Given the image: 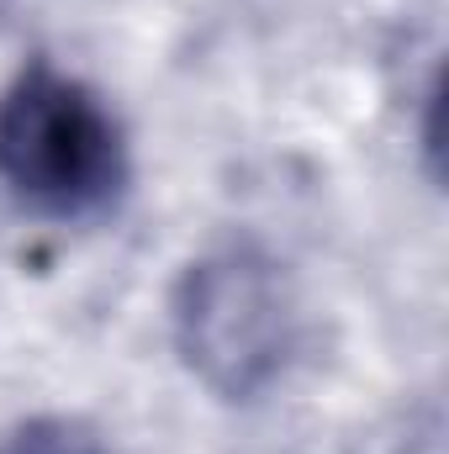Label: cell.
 <instances>
[{
	"mask_svg": "<svg viewBox=\"0 0 449 454\" xmlns=\"http://www.w3.org/2000/svg\"><path fill=\"white\" fill-rule=\"evenodd\" d=\"M0 454H112L106 439L75 418H27L0 434Z\"/></svg>",
	"mask_w": 449,
	"mask_h": 454,
	"instance_id": "obj_3",
	"label": "cell"
},
{
	"mask_svg": "<svg viewBox=\"0 0 449 454\" xmlns=\"http://www.w3.org/2000/svg\"><path fill=\"white\" fill-rule=\"evenodd\" d=\"M0 180L48 217H91L127 185V137L112 106L53 64L0 90Z\"/></svg>",
	"mask_w": 449,
	"mask_h": 454,
	"instance_id": "obj_1",
	"label": "cell"
},
{
	"mask_svg": "<svg viewBox=\"0 0 449 454\" xmlns=\"http://www.w3.org/2000/svg\"><path fill=\"white\" fill-rule=\"evenodd\" d=\"M0 11H5V0H0Z\"/></svg>",
	"mask_w": 449,
	"mask_h": 454,
	"instance_id": "obj_4",
	"label": "cell"
},
{
	"mask_svg": "<svg viewBox=\"0 0 449 454\" xmlns=\"http://www.w3.org/2000/svg\"><path fill=\"white\" fill-rule=\"evenodd\" d=\"M169 323L185 370L223 402H254L270 391L302 333L291 280L248 243H227L180 275Z\"/></svg>",
	"mask_w": 449,
	"mask_h": 454,
	"instance_id": "obj_2",
	"label": "cell"
}]
</instances>
